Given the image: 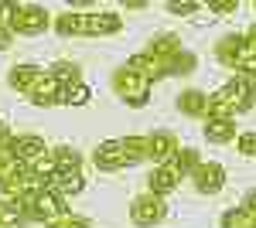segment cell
<instances>
[{"label": "cell", "mask_w": 256, "mask_h": 228, "mask_svg": "<svg viewBox=\"0 0 256 228\" xmlns=\"http://www.w3.org/2000/svg\"><path fill=\"white\" fill-rule=\"evenodd\" d=\"M52 27H55V34H62V38H72V34L106 38V34H116L120 27H123V20L113 10H99V14H58Z\"/></svg>", "instance_id": "cell-1"}, {"label": "cell", "mask_w": 256, "mask_h": 228, "mask_svg": "<svg viewBox=\"0 0 256 228\" xmlns=\"http://www.w3.org/2000/svg\"><path fill=\"white\" fill-rule=\"evenodd\" d=\"M198 164H202L198 150H178L171 160H164V164H158V167H154V174H150V194L164 198V194L178 191L181 177H184V174H195Z\"/></svg>", "instance_id": "cell-2"}, {"label": "cell", "mask_w": 256, "mask_h": 228, "mask_svg": "<svg viewBox=\"0 0 256 228\" xmlns=\"http://www.w3.org/2000/svg\"><path fill=\"white\" fill-rule=\"evenodd\" d=\"M216 58L222 65L236 68L239 75L256 78V51H253V44H250L246 34H222L216 44Z\"/></svg>", "instance_id": "cell-3"}, {"label": "cell", "mask_w": 256, "mask_h": 228, "mask_svg": "<svg viewBox=\"0 0 256 228\" xmlns=\"http://www.w3.org/2000/svg\"><path fill=\"white\" fill-rule=\"evenodd\" d=\"M4 20L14 34H41L48 31V10L38 3H4Z\"/></svg>", "instance_id": "cell-4"}, {"label": "cell", "mask_w": 256, "mask_h": 228, "mask_svg": "<svg viewBox=\"0 0 256 228\" xmlns=\"http://www.w3.org/2000/svg\"><path fill=\"white\" fill-rule=\"evenodd\" d=\"M150 89H154V82L147 75H140L137 68H130V65H123L113 72V92L126 102V106H147V99H150Z\"/></svg>", "instance_id": "cell-5"}, {"label": "cell", "mask_w": 256, "mask_h": 228, "mask_svg": "<svg viewBox=\"0 0 256 228\" xmlns=\"http://www.w3.org/2000/svg\"><path fill=\"white\" fill-rule=\"evenodd\" d=\"M24 205V215H28V222H41V225H48V222H55V218H62L65 215V198H62L58 191H41V194H34L31 201H20Z\"/></svg>", "instance_id": "cell-6"}, {"label": "cell", "mask_w": 256, "mask_h": 228, "mask_svg": "<svg viewBox=\"0 0 256 228\" xmlns=\"http://www.w3.org/2000/svg\"><path fill=\"white\" fill-rule=\"evenodd\" d=\"M92 160H96L99 171H123V167H134V153L126 147V140H102L96 150H92Z\"/></svg>", "instance_id": "cell-7"}, {"label": "cell", "mask_w": 256, "mask_h": 228, "mask_svg": "<svg viewBox=\"0 0 256 228\" xmlns=\"http://www.w3.org/2000/svg\"><path fill=\"white\" fill-rule=\"evenodd\" d=\"M164 215H168V205H164V198L158 194H137L134 198V205H130V222L140 228H154L164 222Z\"/></svg>", "instance_id": "cell-8"}, {"label": "cell", "mask_w": 256, "mask_h": 228, "mask_svg": "<svg viewBox=\"0 0 256 228\" xmlns=\"http://www.w3.org/2000/svg\"><path fill=\"white\" fill-rule=\"evenodd\" d=\"M222 92H226V99L232 102V109L239 113H250L256 106V78L250 75H236V78H229L226 85H222Z\"/></svg>", "instance_id": "cell-9"}, {"label": "cell", "mask_w": 256, "mask_h": 228, "mask_svg": "<svg viewBox=\"0 0 256 228\" xmlns=\"http://www.w3.org/2000/svg\"><path fill=\"white\" fill-rule=\"evenodd\" d=\"M48 157V147H44V140L34 133H24V136H14V160L18 164H24L28 171L34 167V164H41Z\"/></svg>", "instance_id": "cell-10"}, {"label": "cell", "mask_w": 256, "mask_h": 228, "mask_svg": "<svg viewBox=\"0 0 256 228\" xmlns=\"http://www.w3.org/2000/svg\"><path fill=\"white\" fill-rule=\"evenodd\" d=\"M192 177H195L198 194H218V191L226 188V167H222V164H212V160H208V164L202 160Z\"/></svg>", "instance_id": "cell-11"}, {"label": "cell", "mask_w": 256, "mask_h": 228, "mask_svg": "<svg viewBox=\"0 0 256 228\" xmlns=\"http://www.w3.org/2000/svg\"><path fill=\"white\" fill-rule=\"evenodd\" d=\"M65 89H68V85H65L62 78H55L52 72H44L41 82L34 85V92L28 95V99H31L34 106H55V102H65Z\"/></svg>", "instance_id": "cell-12"}, {"label": "cell", "mask_w": 256, "mask_h": 228, "mask_svg": "<svg viewBox=\"0 0 256 228\" xmlns=\"http://www.w3.org/2000/svg\"><path fill=\"white\" fill-rule=\"evenodd\" d=\"M178 113L192 116V119H202V116L208 113V92H202V89H184V92L178 95Z\"/></svg>", "instance_id": "cell-13"}, {"label": "cell", "mask_w": 256, "mask_h": 228, "mask_svg": "<svg viewBox=\"0 0 256 228\" xmlns=\"http://www.w3.org/2000/svg\"><path fill=\"white\" fill-rule=\"evenodd\" d=\"M147 143H150V160H158V164H164V160H171L181 147H178L174 133H168V130H158V133L147 136Z\"/></svg>", "instance_id": "cell-14"}, {"label": "cell", "mask_w": 256, "mask_h": 228, "mask_svg": "<svg viewBox=\"0 0 256 228\" xmlns=\"http://www.w3.org/2000/svg\"><path fill=\"white\" fill-rule=\"evenodd\" d=\"M41 72L38 65H18V68H10V89H18L20 95H31L34 92V85L41 82Z\"/></svg>", "instance_id": "cell-15"}, {"label": "cell", "mask_w": 256, "mask_h": 228, "mask_svg": "<svg viewBox=\"0 0 256 228\" xmlns=\"http://www.w3.org/2000/svg\"><path fill=\"white\" fill-rule=\"evenodd\" d=\"M52 191H58L62 198L65 194H82L86 177H82V171H58V174H52Z\"/></svg>", "instance_id": "cell-16"}, {"label": "cell", "mask_w": 256, "mask_h": 228, "mask_svg": "<svg viewBox=\"0 0 256 228\" xmlns=\"http://www.w3.org/2000/svg\"><path fill=\"white\" fill-rule=\"evenodd\" d=\"M178 51H181V38L178 34H158V38L147 44V55L158 58V61H171Z\"/></svg>", "instance_id": "cell-17"}, {"label": "cell", "mask_w": 256, "mask_h": 228, "mask_svg": "<svg viewBox=\"0 0 256 228\" xmlns=\"http://www.w3.org/2000/svg\"><path fill=\"white\" fill-rule=\"evenodd\" d=\"M218 119H236V109H232V102L226 99L222 89L208 95V113H205V123H218Z\"/></svg>", "instance_id": "cell-18"}, {"label": "cell", "mask_w": 256, "mask_h": 228, "mask_svg": "<svg viewBox=\"0 0 256 228\" xmlns=\"http://www.w3.org/2000/svg\"><path fill=\"white\" fill-rule=\"evenodd\" d=\"M28 215H24V205L14 201V198H4L0 201V228H24Z\"/></svg>", "instance_id": "cell-19"}, {"label": "cell", "mask_w": 256, "mask_h": 228, "mask_svg": "<svg viewBox=\"0 0 256 228\" xmlns=\"http://www.w3.org/2000/svg\"><path fill=\"white\" fill-rule=\"evenodd\" d=\"M52 164H55V174L58 171H79L82 164V153L76 150V147H52Z\"/></svg>", "instance_id": "cell-20"}, {"label": "cell", "mask_w": 256, "mask_h": 228, "mask_svg": "<svg viewBox=\"0 0 256 228\" xmlns=\"http://www.w3.org/2000/svg\"><path fill=\"white\" fill-rule=\"evenodd\" d=\"M205 140H208V143H229V140H239V133H236V123H232V119L205 123Z\"/></svg>", "instance_id": "cell-21"}, {"label": "cell", "mask_w": 256, "mask_h": 228, "mask_svg": "<svg viewBox=\"0 0 256 228\" xmlns=\"http://www.w3.org/2000/svg\"><path fill=\"white\" fill-rule=\"evenodd\" d=\"M222 228H256V215L239 205V208H232V211L222 215Z\"/></svg>", "instance_id": "cell-22"}, {"label": "cell", "mask_w": 256, "mask_h": 228, "mask_svg": "<svg viewBox=\"0 0 256 228\" xmlns=\"http://www.w3.org/2000/svg\"><path fill=\"white\" fill-rule=\"evenodd\" d=\"M195 65H198V58L181 48V51L171 58V75H188V72H195Z\"/></svg>", "instance_id": "cell-23"}, {"label": "cell", "mask_w": 256, "mask_h": 228, "mask_svg": "<svg viewBox=\"0 0 256 228\" xmlns=\"http://www.w3.org/2000/svg\"><path fill=\"white\" fill-rule=\"evenodd\" d=\"M48 72H52V75H55V78H62V82H65L68 89H72V85L79 82V68H76L72 61H58V65H52Z\"/></svg>", "instance_id": "cell-24"}, {"label": "cell", "mask_w": 256, "mask_h": 228, "mask_svg": "<svg viewBox=\"0 0 256 228\" xmlns=\"http://www.w3.org/2000/svg\"><path fill=\"white\" fill-rule=\"evenodd\" d=\"M14 160V133L7 123H0V164H10Z\"/></svg>", "instance_id": "cell-25"}, {"label": "cell", "mask_w": 256, "mask_h": 228, "mask_svg": "<svg viewBox=\"0 0 256 228\" xmlns=\"http://www.w3.org/2000/svg\"><path fill=\"white\" fill-rule=\"evenodd\" d=\"M44 228H92V222H89V218H79V215H72V211H65L62 218L48 222Z\"/></svg>", "instance_id": "cell-26"}, {"label": "cell", "mask_w": 256, "mask_h": 228, "mask_svg": "<svg viewBox=\"0 0 256 228\" xmlns=\"http://www.w3.org/2000/svg\"><path fill=\"white\" fill-rule=\"evenodd\" d=\"M89 99H92V89L82 85V82H76L72 89H65V102H68V106H86Z\"/></svg>", "instance_id": "cell-27"}, {"label": "cell", "mask_w": 256, "mask_h": 228, "mask_svg": "<svg viewBox=\"0 0 256 228\" xmlns=\"http://www.w3.org/2000/svg\"><path fill=\"white\" fill-rule=\"evenodd\" d=\"M236 147H239L242 157H256V133H239Z\"/></svg>", "instance_id": "cell-28"}, {"label": "cell", "mask_w": 256, "mask_h": 228, "mask_svg": "<svg viewBox=\"0 0 256 228\" xmlns=\"http://www.w3.org/2000/svg\"><path fill=\"white\" fill-rule=\"evenodd\" d=\"M168 10H171V14H195L198 10V3H192V0H171V3H168Z\"/></svg>", "instance_id": "cell-29"}, {"label": "cell", "mask_w": 256, "mask_h": 228, "mask_svg": "<svg viewBox=\"0 0 256 228\" xmlns=\"http://www.w3.org/2000/svg\"><path fill=\"white\" fill-rule=\"evenodd\" d=\"M236 7H239L236 0H212V3H208V10H216V14H232Z\"/></svg>", "instance_id": "cell-30"}, {"label": "cell", "mask_w": 256, "mask_h": 228, "mask_svg": "<svg viewBox=\"0 0 256 228\" xmlns=\"http://www.w3.org/2000/svg\"><path fill=\"white\" fill-rule=\"evenodd\" d=\"M10 38H14V31L7 27V20H4V10H0V48H7V44H10Z\"/></svg>", "instance_id": "cell-31"}, {"label": "cell", "mask_w": 256, "mask_h": 228, "mask_svg": "<svg viewBox=\"0 0 256 228\" xmlns=\"http://www.w3.org/2000/svg\"><path fill=\"white\" fill-rule=\"evenodd\" d=\"M242 208L256 215V188H253V191H246V198H242Z\"/></svg>", "instance_id": "cell-32"}, {"label": "cell", "mask_w": 256, "mask_h": 228, "mask_svg": "<svg viewBox=\"0 0 256 228\" xmlns=\"http://www.w3.org/2000/svg\"><path fill=\"white\" fill-rule=\"evenodd\" d=\"M246 38H250V44H253V51H256V24L250 27V34H246Z\"/></svg>", "instance_id": "cell-33"}, {"label": "cell", "mask_w": 256, "mask_h": 228, "mask_svg": "<svg viewBox=\"0 0 256 228\" xmlns=\"http://www.w3.org/2000/svg\"><path fill=\"white\" fill-rule=\"evenodd\" d=\"M0 10H4V3H0Z\"/></svg>", "instance_id": "cell-34"}, {"label": "cell", "mask_w": 256, "mask_h": 228, "mask_svg": "<svg viewBox=\"0 0 256 228\" xmlns=\"http://www.w3.org/2000/svg\"><path fill=\"white\" fill-rule=\"evenodd\" d=\"M253 7H256V3H253Z\"/></svg>", "instance_id": "cell-35"}]
</instances>
